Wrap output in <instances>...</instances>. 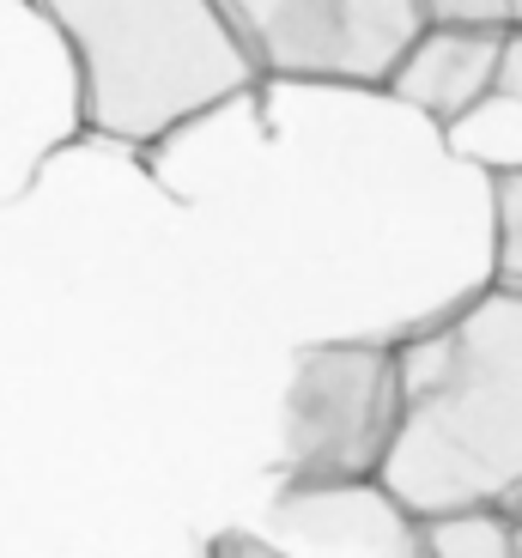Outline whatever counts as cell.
<instances>
[{
    "label": "cell",
    "mask_w": 522,
    "mask_h": 558,
    "mask_svg": "<svg viewBox=\"0 0 522 558\" xmlns=\"http://www.w3.org/2000/svg\"><path fill=\"white\" fill-rule=\"evenodd\" d=\"M401 425L383 486L420 517L522 510V286H481L396 340Z\"/></svg>",
    "instance_id": "1"
},
{
    "label": "cell",
    "mask_w": 522,
    "mask_h": 558,
    "mask_svg": "<svg viewBox=\"0 0 522 558\" xmlns=\"http://www.w3.org/2000/svg\"><path fill=\"white\" fill-rule=\"evenodd\" d=\"M68 31L85 80V128L153 153L219 104L243 98L262 68L219 0H43Z\"/></svg>",
    "instance_id": "2"
},
{
    "label": "cell",
    "mask_w": 522,
    "mask_h": 558,
    "mask_svg": "<svg viewBox=\"0 0 522 558\" xmlns=\"http://www.w3.org/2000/svg\"><path fill=\"white\" fill-rule=\"evenodd\" d=\"M396 340H298L280 395V480H371L396 449Z\"/></svg>",
    "instance_id": "3"
},
{
    "label": "cell",
    "mask_w": 522,
    "mask_h": 558,
    "mask_svg": "<svg viewBox=\"0 0 522 558\" xmlns=\"http://www.w3.org/2000/svg\"><path fill=\"white\" fill-rule=\"evenodd\" d=\"M262 80L304 85H389L425 0H219Z\"/></svg>",
    "instance_id": "4"
},
{
    "label": "cell",
    "mask_w": 522,
    "mask_h": 558,
    "mask_svg": "<svg viewBox=\"0 0 522 558\" xmlns=\"http://www.w3.org/2000/svg\"><path fill=\"white\" fill-rule=\"evenodd\" d=\"M80 134L92 128L68 31L43 0H0V207L25 201Z\"/></svg>",
    "instance_id": "5"
},
{
    "label": "cell",
    "mask_w": 522,
    "mask_h": 558,
    "mask_svg": "<svg viewBox=\"0 0 522 558\" xmlns=\"http://www.w3.org/2000/svg\"><path fill=\"white\" fill-rule=\"evenodd\" d=\"M262 529L304 558H425V517L371 480H286Z\"/></svg>",
    "instance_id": "6"
},
{
    "label": "cell",
    "mask_w": 522,
    "mask_h": 558,
    "mask_svg": "<svg viewBox=\"0 0 522 558\" xmlns=\"http://www.w3.org/2000/svg\"><path fill=\"white\" fill-rule=\"evenodd\" d=\"M505 37L510 31L425 25L413 37V49L401 56V68L389 73V92L401 104H413L420 116H432L438 128H450L486 92H498V80H505Z\"/></svg>",
    "instance_id": "7"
},
{
    "label": "cell",
    "mask_w": 522,
    "mask_h": 558,
    "mask_svg": "<svg viewBox=\"0 0 522 558\" xmlns=\"http://www.w3.org/2000/svg\"><path fill=\"white\" fill-rule=\"evenodd\" d=\"M444 140H450L456 158H468V165L486 170V177L522 170V92H510V85L486 92L474 110H462L444 128Z\"/></svg>",
    "instance_id": "8"
},
{
    "label": "cell",
    "mask_w": 522,
    "mask_h": 558,
    "mask_svg": "<svg viewBox=\"0 0 522 558\" xmlns=\"http://www.w3.org/2000/svg\"><path fill=\"white\" fill-rule=\"evenodd\" d=\"M425 558H522L510 510H456L425 517Z\"/></svg>",
    "instance_id": "9"
},
{
    "label": "cell",
    "mask_w": 522,
    "mask_h": 558,
    "mask_svg": "<svg viewBox=\"0 0 522 558\" xmlns=\"http://www.w3.org/2000/svg\"><path fill=\"white\" fill-rule=\"evenodd\" d=\"M493 262L505 286H522V170L493 177Z\"/></svg>",
    "instance_id": "10"
},
{
    "label": "cell",
    "mask_w": 522,
    "mask_h": 558,
    "mask_svg": "<svg viewBox=\"0 0 522 558\" xmlns=\"http://www.w3.org/2000/svg\"><path fill=\"white\" fill-rule=\"evenodd\" d=\"M425 25L517 31V13H510V0H425Z\"/></svg>",
    "instance_id": "11"
},
{
    "label": "cell",
    "mask_w": 522,
    "mask_h": 558,
    "mask_svg": "<svg viewBox=\"0 0 522 558\" xmlns=\"http://www.w3.org/2000/svg\"><path fill=\"white\" fill-rule=\"evenodd\" d=\"M207 558H304V553H292L286 541H274L268 529H226L207 546Z\"/></svg>",
    "instance_id": "12"
},
{
    "label": "cell",
    "mask_w": 522,
    "mask_h": 558,
    "mask_svg": "<svg viewBox=\"0 0 522 558\" xmlns=\"http://www.w3.org/2000/svg\"><path fill=\"white\" fill-rule=\"evenodd\" d=\"M498 85L522 92V31H510V37H505V80H498Z\"/></svg>",
    "instance_id": "13"
},
{
    "label": "cell",
    "mask_w": 522,
    "mask_h": 558,
    "mask_svg": "<svg viewBox=\"0 0 522 558\" xmlns=\"http://www.w3.org/2000/svg\"><path fill=\"white\" fill-rule=\"evenodd\" d=\"M510 13H517V31H522V0H510Z\"/></svg>",
    "instance_id": "14"
},
{
    "label": "cell",
    "mask_w": 522,
    "mask_h": 558,
    "mask_svg": "<svg viewBox=\"0 0 522 558\" xmlns=\"http://www.w3.org/2000/svg\"><path fill=\"white\" fill-rule=\"evenodd\" d=\"M517 546H522V517H517Z\"/></svg>",
    "instance_id": "15"
},
{
    "label": "cell",
    "mask_w": 522,
    "mask_h": 558,
    "mask_svg": "<svg viewBox=\"0 0 522 558\" xmlns=\"http://www.w3.org/2000/svg\"><path fill=\"white\" fill-rule=\"evenodd\" d=\"M517 517H522V510H517Z\"/></svg>",
    "instance_id": "16"
}]
</instances>
